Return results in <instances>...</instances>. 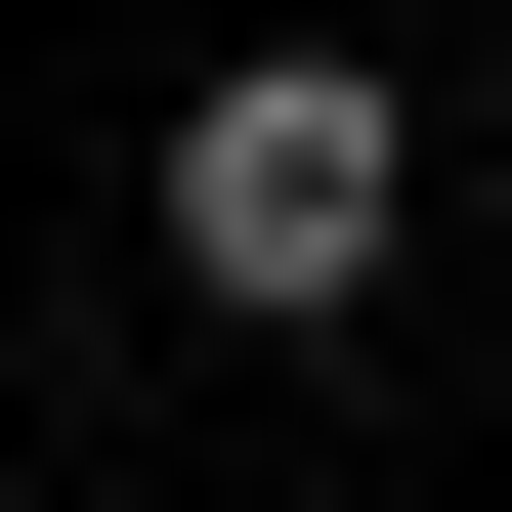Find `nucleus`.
<instances>
[{
	"mask_svg": "<svg viewBox=\"0 0 512 512\" xmlns=\"http://www.w3.org/2000/svg\"><path fill=\"white\" fill-rule=\"evenodd\" d=\"M171 256H214L256 342L384 299V256H427V86H384V43H214V86H171Z\"/></svg>",
	"mask_w": 512,
	"mask_h": 512,
	"instance_id": "1",
	"label": "nucleus"
}]
</instances>
